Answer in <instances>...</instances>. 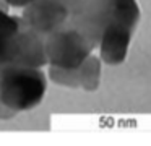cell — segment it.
<instances>
[{"instance_id":"obj_6","label":"cell","mask_w":151,"mask_h":146,"mask_svg":"<svg viewBox=\"0 0 151 146\" xmlns=\"http://www.w3.org/2000/svg\"><path fill=\"white\" fill-rule=\"evenodd\" d=\"M33 2L34 0H5V3L10 6H28Z\"/></svg>"},{"instance_id":"obj_2","label":"cell","mask_w":151,"mask_h":146,"mask_svg":"<svg viewBox=\"0 0 151 146\" xmlns=\"http://www.w3.org/2000/svg\"><path fill=\"white\" fill-rule=\"evenodd\" d=\"M47 88L41 68L21 63L0 65V119H12L39 106Z\"/></svg>"},{"instance_id":"obj_4","label":"cell","mask_w":151,"mask_h":146,"mask_svg":"<svg viewBox=\"0 0 151 146\" xmlns=\"http://www.w3.org/2000/svg\"><path fill=\"white\" fill-rule=\"evenodd\" d=\"M46 55L50 70L68 71L78 68L93 54V44L70 23L46 36Z\"/></svg>"},{"instance_id":"obj_5","label":"cell","mask_w":151,"mask_h":146,"mask_svg":"<svg viewBox=\"0 0 151 146\" xmlns=\"http://www.w3.org/2000/svg\"><path fill=\"white\" fill-rule=\"evenodd\" d=\"M50 78L63 86L83 88L85 91H96L99 86V80H101V57H96L94 54H91L75 70H50Z\"/></svg>"},{"instance_id":"obj_3","label":"cell","mask_w":151,"mask_h":146,"mask_svg":"<svg viewBox=\"0 0 151 146\" xmlns=\"http://www.w3.org/2000/svg\"><path fill=\"white\" fill-rule=\"evenodd\" d=\"M5 63L41 68L47 65V55L44 36L23 18L12 16L5 6H0V65Z\"/></svg>"},{"instance_id":"obj_1","label":"cell","mask_w":151,"mask_h":146,"mask_svg":"<svg viewBox=\"0 0 151 146\" xmlns=\"http://www.w3.org/2000/svg\"><path fill=\"white\" fill-rule=\"evenodd\" d=\"M140 18L137 0H80L67 23L98 49L104 63L120 65Z\"/></svg>"}]
</instances>
